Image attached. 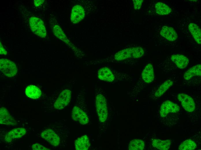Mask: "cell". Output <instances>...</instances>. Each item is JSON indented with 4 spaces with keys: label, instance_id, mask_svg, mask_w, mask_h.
<instances>
[{
    "label": "cell",
    "instance_id": "cell-1",
    "mask_svg": "<svg viewBox=\"0 0 201 150\" xmlns=\"http://www.w3.org/2000/svg\"><path fill=\"white\" fill-rule=\"evenodd\" d=\"M144 50L141 47H131L121 50L115 55L114 59L116 61H121L129 58H138L142 57Z\"/></svg>",
    "mask_w": 201,
    "mask_h": 150
},
{
    "label": "cell",
    "instance_id": "cell-2",
    "mask_svg": "<svg viewBox=\"0 0 201 150\" xmlns=\"http://www.w3.org/2000/svg\"><path fill=\"white\" fill-rule=\"evenodd\" d=\"M95 104L100 121L101 122H105L107 119L108 112L106 100L103 95L99 94L97 95Z\"/></svg>",
    "mask_w": 201,
    "mask_h": 150
},
{
    "label": "cell",
    "instance_id": "cell-3",
    "mask_svg": "<svg viewBox=\"0 0 201 150\" xmlns=\"http://www.w3.org/2000/svg\"><path fill=\"white\" fill-rule=\"evenodd\" d=\"M31 29L34 33L42 38L46 35V31L42 20L36 17H31L29 20Z\"/></svg>",
    "mask_w": 201,
    "mask_h": 150
},
{
    "label": "cell",
    "instance_id": "cell-4",
    "mask_svg": "<svg viewBox=\"0 0 201 150\" xmlns=\"http://www.w3.org/2000/svg\"><path fill=\"white\" fill-rule=\"evenodd\" d=\"M0 70L4 75L10 77L15 76L18 70L16 65L13 62L3 58L0 60Z\"/></svg>",
    "mask_w": 201,
    "mask_h": 150
},
{
    "label": "cell",
    "instance_id": "cell-5",
    "mask_svg": "<svg viewBox=\"0 0 201 150\" xmlns=\"http://www.w3.org/2000/svg\"><path fill=\"white\" fill-rule=\"evenodd\" d=\"M71 97V92L68 89L63 91L55 102L54 106L55 108L62 110L66 107L70 102Z\"/></svg>",
    "mask_w": 201,
    "mask_h": 150
},
{
    "label": "cell",
    "instance_id": "cell-6",
    "mask_svg": "<svg viewBox=\"0 0 201 150\" xmlns=\"http://www.w3.org/2000/svg\"><path fill=\"white\" fill-rule=\"evenodd\" d=\"M177 98L186 111L189 112L194 111L195 104L193 100L191 97L185 93H181L178 94Z\"/></svg>",
    "mask_w": 201,
    "mask_h": 150
},
{
    "label": "cell",
    "instance_id": "cell-7",
    "mask_svg": "<svg viewBox=\"0 0 201 150\" xmlns=\"http://www.w3.org/2000/svg\"><path fill=\"white\" fill-rule=\"evenodd\" d=\"M179 106L176 104L170 101L166 100L161 105L160 113L162 117L167 116L169 113H175L179 111Z\"/></svg>",
    "mask_w": 201,
    "mask_h": 150
},
{
    "label": "cell",
    "instance_id": "cell-8",
    "mask_svg": "<svg viewBox=\"0 0 201 150\" xmlns=\"http://www.w3.org/2000/svg\"><path fill=\"white\" fill-rule=\"evenodd\" d=\"M42 138L46 140L51 144L57 146L59 144L60 139L59 136L52 130L47 129L41 134Z\"/></svg>",
    "mask_w": 201,
    "mask_h": 150
},
{
    "label": "cell",
    "instance_id": "cell-9",
    "mask_svg": "<svg viewBox=\"0 0 201 150\" xmlns=\"http://www.w3.org/2000/svg\"><path fill=\"white\" fill-rule=\"evenodd\" d=\"M72 117L74 121H78L82 125L87 124L89 122V118L86 113L77 106L73 108Z\"/></svg>",
    "mask_w": 201,
    "mask_h": 150
},
{
    "label": "cell",
    "instance_id": "cell-10",
    "mask_svg": "<svg viewBox=\"0 0 201 150\" xmlns=\"http://www.w3.org/2000/svg\"><path fill=\"white\" fill-rule=\"evenodd\" d=\"M85 11L83 7L80 5H76L72 8L70 15V20L73 24H77L84 18Z\"/></svg>",
    "mask_w": 201,
    "mask_h": 150
},
{
    "label": "cell",
    "instance_id": "cell-11",
    "mask_svg": "<svg viewBox=\"0 0 201 150\" xmlns=\"http://www.w3.org/2000/svg\"><path fill=\"white\" fill-rule=\"evenodd\" d=\"M0 123L1 124L14 125L16 124V122L10 115L7 109L4 107H2L0 110Z\"/></svg>",
    "mask_w": 201,
    "mask_h": 150
},
{
    "label": "cell",
    "instance_id": "cell-12",
    "mask_svg": "<svg viewBox=\"0 0 201 150\" xmlns=\"http://www.w3.org/2000/svg\"><path fill=\"white\" fill-rule=\"evenodd\" d=\"M26 132V130L24 128L19 127L14 129L8 132L6 135L4 140L7 142H10L14 139L21 137Z\"/></svg>",
    "mask_w": 201,
    "mask_h": 150
},
{
    "label": "cell",
    "instance_id": "cell-13",
    "mask_svg": "<svg viewBox=\"0 0 201 150\" xmlns=\"http://www.w3.org/2000/svg\"><path fill=\"white\" fill-rule=\"evenodd\" d=\"M171 61L180 69L186 68L189 62L188 59L182 55H173L170 57Z\"/></svg>",
    "mask_w": 201,
    "mask_h": 150
},
{
    "label": "cell",
    "instance_id": "cell-14",
    "mask_svg": "<svg viewBox=\"0 0 201 150\" xmlns=\"http://www.w3.org/2000/svg\"><path fill=\"white\" fill-rule=\"evenodd\" d=\"M160 34L162 37L170 41H174L178 37L177 33L174 29L167 26L162 27Z\"/></svg>",
    "mask_w": 201,
    "mask_h": 150
},
{
    "label": "cell",
    "instance_id": "cell-15",
    "mask_svg": "<svg viewBox=\"0 0 201 150\" xmlns=\"http://www.w3.org/2000/svg\"><path fill=\"white\" fill-rule=\"evenodd\" d=\"M142 77L144 81L147 83H151L154 80L155 75L152 64L148 63L145 67L142 72Z\"/></svg>",
    "mask_w": 201,
    "mask_h": 150
},
{
    "label": "cell",
    "instance_id": "cell-16",
    "mask_svg": "<svg viewBox=\"0 0 201 150\" xmlns=\"http://www.w3.org/2000/svg\"><path fill=\"white\" fill-rule=\"evenodd\" d=\"M98 77L101 80L112 82L115 79L114 76L111 70L106 67L99 69L98 72Z\"/></svg>",
    "mask_w": 201,
    "mask_h": 150
},
{
    "label": "cell",
    "instance_id": "cell-17",
    "mask_svg": "<svg viewBox=\"0 0 201 150\" xmlns=\"http://www.w3.org/2000/svg\"><path fill=\"white\" fill-rule=\"evenodd\" d=\"M90 146L89 138L86 135L78 138L75 142V148L77 150H87Z\"/></svg>",
    "mask_w": 201,
    "mask_h": 150
},
{
    "label": "cell",
    "instance_id": "cell-18",
    "mask_svg": "<svg viewBox=\"0 0 201 150\" xmlns=\"http://www.w3.org/2000/svg\"><path fill=\"white\" fill-rule=\"evenodd\" d=\"M201 75V65L198 64L191 67L184 74L183 77L185 80H190L194 76Z\"/></svg>",
    "mask_w": 201,
    "mask_h": 150
},
{
    "label": "cell",
    "instance_id": "cell-19",
    "mask_svg": "<svg viewBox=\"0 0 201 150\" xmlns=\"http://www.w3.org/2000/svg\"><path fill=\"white\" fill-rule=\"evenodd\" d=\"M25 93L28 97L34 99L40 98L42 94L40 88L33 85L27 86L25 89Z\"/></svg>",
    "mask_w": 201,
    "mask_h": 150
},
{
    "label": "cell",
    "instance_id": "cell-20",
    "mask_svg": "<svg viewBox=\"0 0 201 150\" xmlns=\"http://www.w3.org/2000/svg\"><path fill=\"white\" fill-rule=\"evenodd\" d=\"M189 30L194 40L198 44H201V31L199 27L196 24L190 23L188 25Z\"/></svg>",
    "mask_w": 201,
    "mask_h": 150
},
{
    "label": "cell",
    "instance_id": "cell-21",
    "mask_svg": "<svg viewBox=\"0 0 201 150\" xmlns=\"http://www.w3.org/2000/svg\"><path fill=\"white\" fill-rule=\"evenodd\" d=\"M171 143L170 140H162L155 139L153 140L152 145L156 149L161 150H168L170 148Z\"/></svg>",
    "mask_w": 201,
    "mask_h": 150
},
{
    "label": "cell",
    "instance_id": "cell-22",
    "mask_svg": "<svg viewBox=\"0 0 201 150\" xmlns=\"http://www.w3.org/2000/svg\"><path fill=\"white\" fill-rule=\"evenodd\" d=\"M156 13L160 15H164L169 14L171 12V9L167 5L159 2L155 5Z\"/></svg>",
    "mask_w": 201,
    "mask_h": 150
},
{
    "label": "cell",
    "instance_id": "cell-23",
    "mask_svg": "<svg viewBox=\"0 0 201 150\" xmlns=\"http://www.w3.org/2000/svg\"><path fill=\"white\" fill-rule=\"evenodd\" d=\"M173 83V82L171 80H166L160 85L155 92V97H159L162 96L172 85Z\"/></svg>",
    "mask_w": 201,
    "mask_h": 150
},
{
    "label": "cell",
    "instance_id": "cell-24",
    "mask_svg": "<svg viewBox=\"0 0 201 150\" xmlns=\"http://www.w3.org/2000/svg\"><path fill=\"white\" fill-rule=\"evenodd\" d=\"M144 142L140 139H135L132 140L129 143L128 149L130 150H142L144 149Z\"/></svg>",
    "mask_w": 201,
    "mask_h": 150
},
{
    "label": "cell",
    "instance_id": "cell-25",
    "mask_svg": "<svg viewBox=\"0 0 201 150\" xmlns=\"http://www.w3.org/2000/svg\"><path fill=\"white\" fill-rule=\"evenodd\" d=\"M196 144L193 140L189 139L180 143L178 149L180 150H193L196 147Z\"/></svg>",
    "mask_w": 201,
    "mask_h": 150
},
{
    "label": "cell",
    "instance_id": "cell-26",
    "mask_svg": "<svg viewBox=\"0 0 201 150\" xmlns=\"http://www.w3.org/2000/svg\"><path fill=\"white\" fill-rule=\"evenodd\" d=\"M31 149L33 150H47L49 149L44 147L39 143H36L32 145Z\"/></svg>",
    "mask_w": 201,
    "mask_h": 150
},
{
    "label": "cell",
    "instance_id": "cell-27",
    "mask_svg": "<svg viewBox=\"0 0 201 150\" xmlns=\"http://www.w3.org/2000/svg\"><path fill=\"white\" fill-rule=\"evenodd\" d=\"M133 1V7L135 10H139L141 7L143 0H135Z\"/></svg>",
    "mask_w": 201,
    "mask_h": 150
},
{
    "label": "cell",
    "instance_id": "cell-28",
    "mask_svg": "<svg viewBox=\"0 0 201 150\" xmlns=\"http://www.w3.org/2000/svg\"><path fill=\"white\" fill-rule=\"evenodd\" d=\"M44 1L43 0H35L34 1V4L36 6H38L42 4Z\"/></svg>",
    "mask_w": 201,
    "mask_h": 150
},
{
    "label": "cell",
    "instance_id": "cell-29",
    "mask_svg": "<svg viewBox=\"0 0 201 150\" xmlns=\"http://www.w3.org/2000/svg\"><path fill=\"white\" fill-rule=\"evenodd\" d=\"M0 53L1 55H6L7 54V52L6 51L5 49L3 48V46H2L1 43H0Z\"/></svg>",
    "mask_w": 201,
    "mask_h": 150
}]
</instances>
